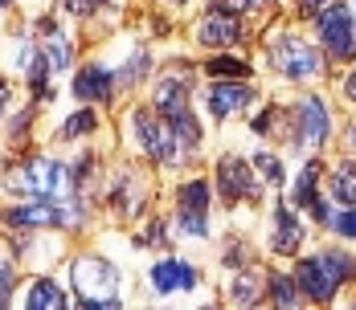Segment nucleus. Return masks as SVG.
<instances>
[{
    "mask_svg": "<svg viewBox=\"0 0 356 310\" xmlns=\"http://www.w3.org/2000/svg\"><path fill=\"white\" fill-rule=\"evenodd\" d=\"M78 168H66L58 160H21L13 168H4V192H17V196H29V200H70L74 188H78Z\"/></svg>",
    "mask_w": 356,
    "mask_h": 310,
    "instance_id": "1",
    "label": "nucleus"
},
{
    "mask_svg": "<svg viewBox=\"0 0 356 310\" xmlns=\"http://www.w3.org/2000/svg\"><path fill=\"white\" fill-rule=\"evenodd\" d=\"M353 277H356V257L340 253V249L316 253V257L299 261V270H295L299 290H303L312 302H332V298H336V290H340L344 282H353Z\"/></svg>",
    "mask_w": 356,
    "mask_h": 310,
    "instance_id": "2",
    "label": "nucleus"
},
{
    "mask_svg": "<svg viewBox=\"0 0 356 310\" xmlns=\"http://www.w3.org/2000/svg\"><path fill=\"white\" fill-rule=\"evenodd\" d=\"M70 277H74V294H78L82 307H90V310L119 307V274L103 257H78L70 266Z\"/></svg>",
    "mask_w": 356,
    "mask_h": 310,
    "instance_id": "3",
    "label": "nucleus"
},
{
    "mask_svg": "<svg viewBox=\"0 0 356 310\" xmlns=\"http://www.w3.org/2000/svg\"><path fill=\"white\" fill-rule=\"evenodd\" d=\"M0 221L13 229H66V225L82 221V205L74 196L70 200H29V205L4 208Z\"/></svg>",
    "mask_w": 356,
    "mask_h": 310,
    "instance_id": "4",
    "label": "nucleus"
},
{
    "mask_svg": "<svg viewBox=\"0 0 356 310\" xmlns=\"http://www.w3.org/2000/svg\"><path fill=\"white\" fill-rule=\"evenodd\" d=\"M131 127H136V139L143 143V151H147L152 160H160V164H177L180 160L177 135H172V127H168L156 110H136Z\"/></svg>",
    "mask_w": 356,
    "mask_h": 310,
    "instance_id": "5",
    "label": "nucleus"
},
{
    "mask_svg": "<svg viewBox=\"0 0 356 310\" xmlns=\"http://www.w3.org/2000/svg\"><path fill=\"white\" fill-rule=\"evenodd\" d=\"M320 37H323V45H327V53H332V58H340V62L356 58L353 8H344V4H327V8L320 12Z\"/></svg>",
    "mask_w": 356,
    "mask_h": 310,
    "instance_id": "6",
    "label": "nucleus"
},
{
    "mask_svg": "<svg viewBox=\"0 0 356 310\" xmlns=\"http://www.w3.org/2000/svg\"><path fill=\"white\" fill-rule=\"evenodd\" d=\"M205 212H209V184H205V180H188V184L177 192V221H180V229H184L188 237H205V233H209Z\"/></svg>",
    "mask_w": 356,
    "mask_h": 310,
    "instance_id": "7",
    "label": "nucleus"
},
{
    "mask_svg": "<svg viewBox=\"0 0 356 310\" xmlns=\"http://www.w3.org/2000/svg\"><path fill=\"white\" fill-rule=\"evenodd\" d=\"M217 188H221L225 205L258 200V180H254V172H250V164H246V160H238V155L217 160Z\"/></svg>",
    "mask_w": 356,
    "mask_h": 310,
    "instance_id": "8",
    "label": "nucleus"
},
{
    "mask_svg": "<svg viewBox=\"0 0 356 310\" xmlns=\"http://www.w3.org/2000/svg\"><path fill=\"white\" fill-rule=\"evenodd\" d=\"M270 58H275V66H279V74L283 78H312V74H320V53L312 49V45H303L299 37H283L275 49H270Z\"/></svg>",
    "mask_w": 356,
    "mask_h": 310,
    "instance_id": "9",
    "label": "nucleus"
},
{
    "mask_svg": "<svg viewBox=\"0 0 356 310\" xmlns=\"http://www.w3.org/2000/svg\"><path fill=\"white\" fill-rule=\"evenodd\" d=\"M295 139L303 147H320L327 139V106L320 98H303L295 106Z\"/></svg>",
    "mask_w": 356,
    "mask_h": 310,
    "instance_id": "10",
    "label": "nucleus"
},
{
    "mask_svg": "<svg viewBox=\"0 0 356 310\" xmlns=\"http://www.w3.org/2000/svg\"><path fill=\"white\" fill-rule=\"evenodd\" d=\"M197 286H201V274H197L188 261L168 257V261H160V266L152 270V290H156V294H172V290H197Z\"/></svg>",
    "mask_w": 356,
    "mask_h": 310,
    "instance_id": "11",
    "label": "nucleus"
},
{
    "mask_svg": "<svg viewBox=\"0 0 356 310\" xmlns=\"http://www.w3.org/2000/svg\"><path fill=\"white\" fill-rule=\"evenodd\" d=\"M111 90H115V74L107 66H82L78 69V82H74V94L82 103H107Z\"/></svg>",
    "mask_w": 356,
    "mask_h": 310,
    "instance_id": "12",
    "label": "nucleus"
},
{
    "mask_svg": "<svg viewBox=\"0 0 356 310\" xmlns=\"http://www.w3.org/2000/svg\"><path fill=\"white\" fill-rule=\"evenodd\" d=\"M197 37H201V45H234V41H242V21H238V12L213 8Z\"/></svg>",
    "mask_w": 356,
    "mask_h": 310,
    "instance_id": "13",
    "label": "nucleus"
},
{
    "mask_svg": "<svg viewBox=\"0 0 356 310\" xmlns=\"http://www.w3.org/2000/svg\"><path fill=\"white\" fill-rule=\"evenodd\" d=\"M250 103H254V90L242 86V82H217L213 90H209V110H213L217 119H229V114H238Z\"/></svg>",
    "mask_w": 356,
    "mask_h": 310,
    "instance_id": "14",
    "label": "nucleus"
},
{
    "mask_svg": "<svg viewBox=\"0 0 356 310\" xmlns=\"http://www.w3.org/2000/svg\"><path fill=\"white\" fill-rule=\"evenodd\" d=\"M25 307L29 310H66V290L54 277H37L25 290Z\"/></svg>",
    "mask_w": 356,
    "mask_h": 310,
    "instance_id": "15",
    "label": "nucleus"
},
{
    "mask_svg": "<svg viewBox=\"0 0 356 310\" xmlns=\"http://www.w3.org/2000/svg\"><path fill=\"white\" fill-rule=\"evenodd\" d=\"M316 184H320V164H307V168L299 172V180H295V192H291V200H295V208H312V212L323 221L327 205H323V200H316Z\"/></svg>",
    "mask_w": 356,
    "mask_h": 310,
    "instance_id": "16",
    "label": "nucleus"
},
{
    "mask_svg": "<svg viewBox=\"0 0 356 310\" xmlns=\"http://www.w3.org/2000/svg\"><path fill=\"white\" fill-rule=\"evenodd\" d=\"M156 106H160V119H177L188 110V90H184V82L180 78H164L160 86H156Z\"/></svg>",
    "mask_w": 356,
    "mask_h": 310,
    "instance_id": "17",
    "label": "nucleus"
},
{
    "mask_svg": "<svg viewBox=\"0 0 356 310\" xmlns=\"http://www.w3.org/2000/svg\"><path fill=\"white\" fill-rule=\"evenodd\" d=\"M299 241H303V229H299L295 212H291V208H279V212H275V249H279V253H295Z\"/></svg>",
    "mask_w": 356,
    "mask_h": 310,
    "instance_id": "18",
    "label": "nucleus"
},
{
    "mask_svg": "<svg viewBox=\"0 0 356 310\" xmlns=\"http://www.w3.org/2000/svg\"><path fill=\"white\" fill-rule=\"evenodd\" d=\"M332 196L340 205H356V164H344L332 175Z\"/></svg>",
    "mask_w": 356,
    "mask_h": 310,
    "instance_id": "19",
    "label": "nucleus"
},
{
    "mask_svg": "<svg viewBox=\"0 0 356 310\" xmlns=\"http://www.w3.org/2000/svg\"><path fill=\"white\" fill-rule=\"evenodd\" d=\"M323 225H327L332 233H340V237H356V205L327 208V212H323Z\"/></svg>",
    "mask_w": 356,
    "mask_h": 310,
    "instance_id": "20",
    "label": "nucleus"
},
{
    "mask_svg": "<svg viewBox=\"0 0 356 310\" xmlns=\"http://www.w3.org/2000/svg\"><path fill=\"white\" fill-rule=\"evenodd\" d=\"M70 62H74V45H70V41H62V37H58V41H49V45H45V66H49V74H62Z\"/></svg>",
    "mask_w": 356,
    "mask_h": 310,
    "instance_id": "21",
    "label": "nucleus"
},
{
    "mask_svg": "<svg viewBox=\"0 0 356 310\" xmlns=\"http://www.w3.org/2000/svg\"><path fill=\"white\" fill-rule=\"evenodd\" d=\"M95 127H99V114H95V110H78L74 119L62 123V131H58V135H62V139H78V135H90Z\"/></svg>",
    "mask_w": 356,
    "mask_h": 310,
    "instance_id": "22",
    "label": "nucleus"
},
{
    "mask_svg": "<svg viewBox=\"0 0 356 310\" xmlns=\"http://www.w3.org/2000/svg\"><path fill=\"white\" fill-rule=\"evenodd\" d=\"M270 298H275L279 307H295V302H299V294H295V286H291L286 274H270Z\"/></svg>",
    "mask_w": 356,
    "mask_h": 310,
    "instance_id": "23",
    "label": "nucleus"
},
{
    "mask_svg": "<svg viewBox=\"0 0 356 310\" xmlns=\"http://www.w3.org/2000/svg\"><path fill=\"white\" fill-rule=\"evenodd\" d=\"M205 69L217 74V78H246V74H250V66H246V62H238V58H213Z\"/></svg>",
    "mask_w": 356,
    "mask_h": 310,
    "instance_id": "24",
    "label": "nucleus"
},
{
    "mask_svg": "<svg viewBox=\"0 0 356 310\" xmlns=\"http://www.w3.org/2000/svg\"><path fill=\"white\" fill-rule=\"evenodd\" d=\"M13 286H17V274H13V261L0 257V307L13 298Z\"/></svg>",
    "mask_w": 356,
    "mask_h": 310,
    "instance_id": "25",
    "label": "nucleus"
},
{
    "mask_svg": "<svg viewBox=\"0 0 356 310\" xmlns=\"http://www.w3.org/2000/svg\"><path fill=\"white\" fill-rule=\"evenodd\" d=\"M258 172L266 175V184H275V188L283 184V164L275 155H258Z\"/></svg>",
    "mask_w": 356,
    "mask_h": 310,
    "instance_id": "26",
    "label": "nucleus"
},
{
    "mask_svg": "<svg viewBox=\"0 0 356 310\" xmlns=\"http://www.w3.org/2000/svg\"><path fill=\"white\" fill-rule=\"evenodd\" d=\"M254 286H258V282H254V274H242V277H238L234 298H238V302H250V298H254Z\"/></svg>",
    "mask_w": 356,
    "mask_h": 310,
    "instance_id": "27",
    "label": "nucleus"
},
{
    "mask_svg": "<svg viewBox=\"0 0 356 310\" xmlns=\"http://www.w3.org/2000/svg\"><path fill=\"white\" fill-rule=\"evenodd\" d=\"M217 8H229V12H246V8H258V4H266V0H213Z\"/></svg>",
    "mask_w": 356,
    "mask_h": 310,
    "instance_id": "28",
    "label": "nucleus"
},
{
    "mask_svg": "<svg viewBox=\"0 0 356 310\" xmlns=\"http://www.w3.org/2000/svg\"><path fill=\"white\" fill-rule=\"evenodd\" d=\"M344 94H348V98H353V103H356V69H353V74H348V86H344Z\"/></svg>",
    "mask_w": 356,
    "mask_h": 310,
    "instance_id": "29",
    "label": "nucleus"
},
{
    "mask_svg": "<svg viewBox=\"0 0 356 310\" xmlns=\"http://www.w3.org/2000/svg\"><path fill=\"white\" fill-rule=\"evenodd\" d=\"M295 4H299V8H307V12H316V8H320L323 0H295Z\"/></svg>",
    "mask_w": 356,
    "mask_h": 310,
    "instance_id": "30",
    "label": "nucleus"
},
{
    "mask_svg": "<svg viewBox=\"0 0 356 310\" xmlns=\"http://www.w3.org/2000/svg\"><path fill=\"white\" fill-rule=\"evenodd\" d=\"M4 103H8V86H4V78H0V110H4Z\"/></svg>",
    "mask_w": 356,
    "mask_h": 310,
    "instance_id": "31",
    "label": "nucleus"
},
{
    "mask_svg": "<svg viewBox=\"0 0 356 310\" xmlns=\"http://www.w3.org/2000/svg\"><path fill=\"white\" fill-rule=\"evenodd\" d=\"M4 8H8V0H0V12H4Z\"/></svg>",
    "mask_w": 356,
    "mask_h": 310,
    "instance_id": "32",
    "label": "nucleus"
},
{
    "mask_svg": "<svg viewBox=\"0 0 356 310\" xmlns=\"http://www.w3.org/2000/svg\"><path fill=\"white\" fill-rule=\"evenodd\" d=\"M353 21H356V0H353Z\"/></svg>",
    "mask_w": 356,
    "mask_h": 310,
    "instance_id": "33",
    "label": "nucleus"
},
{
    "mask_svg": "<svg viewBox=\"0 0 356 310\" xmlns=\"http://www.w3.org/2000/svg\"><path fill=\"white\" fill-rule=\"evenodd\" d=\"M177 4H180V0H177Z\"/></svg>",
    "mask_w": 356,
    "mask_h": 310,
    "instance_id": "34",
    "label": "nucleus"
}]
</instances>
